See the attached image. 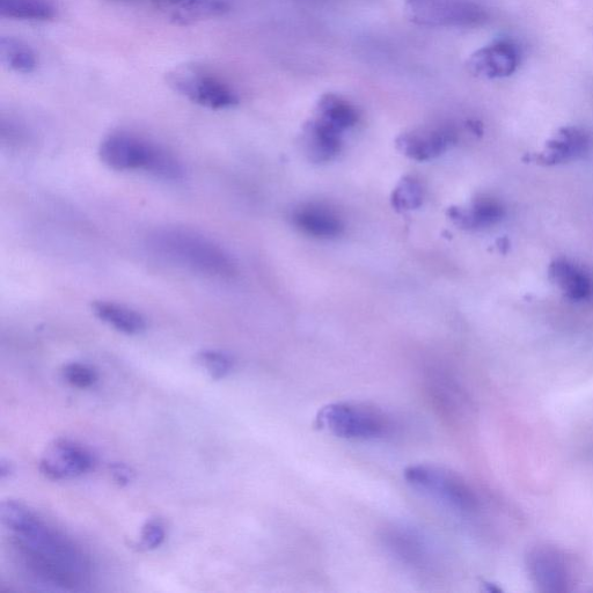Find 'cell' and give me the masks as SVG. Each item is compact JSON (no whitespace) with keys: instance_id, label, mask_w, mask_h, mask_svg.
Here are the masks:
<instances>
[{"instance_id":"obj_14","label":"cell","mask_w":593,"mask_h":593,"mask_svg":"<svg viewBox=\"0 0 593 593\" xmlns=\"http://www.w3.org/2000/svg\"><path fill=\"white\" fill-rule=\"evenodd\" d=\"M307 152L317 163L332 160L341 150L342 133L324 121L314 119L305 126Z\"/></svg>"},{"instance_id":"obj_19","label":"cell","mask_w":593,"mask_h":593,"mask_svg":"<svg viewBox=\"0 0 593 593\" xmlns=\"http://www.w3.org/2000/svg\"><path fill=\"white\" fill-rule=\"evenodd\" d=\"M549 276L571 299L581 300L591 294L590 278L567 260L561 259L553 262L549 268Z\"/></svg>"},{"instance_id":"obj_18","label":"cell","mask_w":593,"mask_h":593,"mask_svg":"<svg viewBox=\"0 0 593 593\" xmlns=\"http://www.w3.org/2000/svg\"><path fill=\"white\" fill-rule=\"evenodd\" d=\"M0 16L12 20L46 23L57 16L50 0H0Z\"/></svg>"},{"instance_id":"obj_25","label":"cell","mask_w":593,"mask_h":593,"mask_svg":"<svg viewBox=\"0 0 593 593\" xmlns=\"http://www.w3.org/2000/svg\"><path fill=\"white\" fill-rule=\"evenodd\" d=\"M62 376L68 384L73 387L85 390L98 382L99 375L97 370L91 365L83 363H70L65 365L62 370Z\"/></svg>"},{"instance_id":"obj_3","label":"cell","mask_w":593,"mask_h":593,"mask_svg":"<svg viewBox=\"0 0 593 593\" xmlns=\"http://www.w3.org/2000/svg\"><path fill=\"white\" fill-rule=\"evenodd\" d=\"M102 163L114 171H144L165 180H180L183 168L177 158L146 139L126 133L108 136L100 145Z\"/></svg>"},{"instance_id":"obj_21","label":"cell","mask_w":593,"mask_h":593,"mask_svg":"<svg viewBox=\"0 0 593 593\" xmlns=\"http://www.w3.org/2000/svg\"><path fill=\"white\" fill-rule=\"evenodd\" d=\"M316 117L342 134L343 131L354 127L358 120L356 109L334 94H326L319 100Z\"/></svg>"},{"instance_id":"obj_2","label":"cell","mask_w":593,"mask_h":593,"mask_svg":"<svg viewBox=\"0 0 593 593\" xmlns=\"http://www.w3.org/2000/svg\"><path fill=\"white\" fill-rule=\"evenodd\" d=\"M152 251L160 258L197 274L230 277L236 263L214 241L185 229H165L150 238Z\"/></svg>"},{"instance_id":"obj_24","label":"cell","mask_w":593,"mask_h":593,"mask_svg":"<svg viewBox=\"0 0 593 593\" xmlns=\"http://www.w3.org/2000/svg\"><path fill=\"white\" fill-rule=\"evenodd\" d=\"M199 363L214 380H221L230 375L234 368V360L229 354L217 350H204L197 355Z\"/></svg>"},{"instance_id":"obj_6","label":"cell","mask_w":593,"mask_h":593,"mask_svg":"<svg viewBox=\"0 0 593 593\" xmlns=\"http://www.w3.org/2000/svg\"><path fill=\"white\" fill-rule=\"evenodd\" d=\"M405 9L413 23L427 27H475L488 20L472 0H405Z\"/></svg>"},{"instance_id":"obj_23","label":"cell","mask_w":593,"mask_h":593,"mask_svg":"<svg viewBox=\"0 0 593 593\" xmlns=\"http://www.w3.org/2000/svg\"><path fill=\"white\" fill-rule=\"evenodd\" d=\"M423 203V190L413 178L402 179L392 194V204L398 211H412Z\"/></svg>"},{"instance_id":"obj_26","label":"cell","mask_w":593,"mask_h":593,"mask_svg":"<svg viewBox=\"0 0 593 593\" xmlns=\"http://www.w3.org/2000/svg\"><path fill=\"white\" fill-rule=\"evenodd\" d=\"M166 539V531L163 523L158 519H151L145 523L141 533V541H139V548L144 551H153L164 544Z\"/></svg>"},{"instance_id":"obj_27","label":"cell","mask_w":593,"mask_h":593,"mask_svg":"<svg viewBox=\"0 0 593 593\" xmlns=\"http://www.w3.org/2000/svg\"><path fill=\"white\" fill-rule=\"evenodd\" d=\"M111 472L114 481L117 485L122 487L130 485L135 478V473L131 468L122 463H114L111 465Z\"/></svg>"},{"instance_id":"obj_10","label":"cell","mask_w":593,"mask_h":593,"mask_svg":"<svg viewBox=\"0 0 593 593\" xmlns=\"http://www.w3.org/2000/svg\"><path fill=\"white\" fill-rule=\"evenodd\" d=\"M519 53L514 42L499 40L477 51L467 61V69L483 79L507 78L515 73Z\"/></svg>"},{"instance_id":"obj_8","label":"cell","mask_w":593,"mask_h":593,"mask_svg":"<svg viewBox=\"0 0 593 593\" xmlns=\"http://www.w3.org/2000/svg\"><path fill=\"white\" fill-rule=\"evenodd\" d=\"M95 458L89 449L70 439H56L40 460V471L53 481L82 477L93 470Z\"/></svg>"},{"instance_id":"obj_11","label":"cell","mask_w":593,"mask_h":593,"mask_svg":"<svg viewBox=\"0 0 593 593\" xmlns=\"http://www.w3.org/2000/svg\"><path fill=\"white\" fill-rule=\"evenodd\" d=\"M153 6L172 23L192 25L230 12V0H153Z\"/></svg>"},{"instance_id":"obj_16","label":"cell","mask_w":593,"mask_h":593,"mask_svg":"<svg viewBox=\"0 0 593 593\" xmlns=\"http://www.w3.org/2000/svg\"><path fill=\"white\" fill-rule=\"evenodd\" d=\"M589 138L584 131L574 127L563 128L559 131V138L547 143L549 152L539 157L540 163L554 165L561 161L574 158L587 150Z\"/></svg>"},{"instance_id":"obj_15","label":"cell","mask_w":593,"mask_h":593,"mask_svg":"<svg viewBox=\"0 0 593 593\" xmlns=\"http://www.w3.org/2000/svg\"><path fill=\"white\" fill-rule=\"evenodd\" d=\"M294 221L298 228L317 238L339 237L343 231L341 219L332 211L321 207H305L296 211Z\"/></svg>"},{"instance_id":"obj_5","label":"cell","mask_w":593,"mask_h":593,"mask_svg":"<svg viewBox=\"0 0 593 593\" xmlns=\"http://www.w3.org/2000/svg\"><path fill=\"white\" fill-rule=\"evenodd\" d=\"M404 475L413 488L459 514H471L478 508L477 495L473 489L459 475L443 467L409 466Z\"/></svg>"},{"instance_id":"obj_28","label":"cell","mask_w":593,"mask_h":593,"mask_svg":"<svg viewBox=\"0 0 593 593\" xmlns=\"http://www.w3.org/2000/svg\"><path fill=\"white\" fill-rule=\"evenodd\" d=\"M13 473V465L6 459L0 460V479L5 480Z\"/></svg>"},{"instance_id":"obj_17","label":"cell","mask_w":593,"mask_h":593,"mask_svg":"<svg viewBox=\"0 0 593 593\" xmlns=\"http://www.w3.org/2000/svg\"><path fill=\"white\" fill-rule=\"evenodd\" d=\"M93 312L100 320L123 334L138 335L146 329V321L141 314L123 305L97 302L93 304Z\"/></svg>"},{"instance_id":"obj_4","label":"cell","mask_w":593,"mask_h":593,"mask_svg":"<svg viewBox=\"0 0 593 593\" xmlns=\"http://www.w3.org/2000/svg\"><path fill=\"white\" fill-rule=\"evenodd\" d=\"M317 426L350 441H372L388 434L391 422L379 409L354 402H335L321 408Z\"/></svg>"},{"instance_id":"obj_9","label":"cell","mask_w":593,"mask_h":593,"mask_svg":"<svg viewBox=\"0 0 593 593\" xmlns=\"http://www.w3.org/2000/svg\"><path fill=\"white\" fill-rule=\"evenodd\" d=\"M526 568L534 587L540 592L561 593L570 585L569 568L558 548L537 545L526 555Z\"/></svg>"},{"instance_id":"obj_7","label":"cell","mask_w":593,"mask_h":593,"mask_svg":"<svg viewBox=\"0 0 593 593\" xmlns=\"http://www.w3.org/2000/svg\"><path fill=\"white\" fill-rule=\"evenodd\" d=\"M173 89L194 104L210 109H226L238 104L239 99L231 87L216 76L200 68L180 67L167 75Z\"/></svg>"},{"instance_id":"obj_29","label":"cell","mask_w":593,"mask_h":593,"mask_svg":"<svg viewBox=\"0 0 593 593\" xmlns=\"http://www.w3.org/2000/svg\"><path fill=\"white\" fill-rule=\"evenodd\" d=\"M111 2H131V0H111Z\"/></svg>"},{"instance_id":"obj_13","label":"cell","mask_w":593,"mask_h":593,"mask_svg":"<svg viewBox=\"0 0 593 593\" xmlns=\"http://www.w3.org/2000/svg\"><path fill=\"white\" fill-rule=\"evenodd\" d=\"M455 142V134L448 128H424L398 138V148L404 155L417 161L435 159Z\"/></svg>"},{"instance_id":"obj_20","label":"cell","mask_w":593,"mask_h":593,"mask_svg":"<svg viewBox=\"0 0 593 593\" xmlns=\"http://www.w3.org/2000/svg\"><path fill=\"white\" fill-rule=\"evenodd\" d=\"M449 216L461 228L478 229L499 222L503 209L492 200H479L470 209L451 208Z\"/></svg>"},{"instance_id":"obj_1","label":"cell","mask_w":593,"mask_h":593,"mask_svg":"<svg viewBox=\"0 0 593 593\" xmlns=\"http://www.w3.org/2000/svg\"><path fill=\"white\" fill-rule=\"evenodd\" d=\"M0 519L13 533L19 565L39 584L56 590H77L89 582L91 565L85 553L23 503L0 504Z\"/></svg>"},{"instance_id":"obj_12","label":"cell","mask_w":593,"mask_h":593,"mask_svg":"<svg viewBox=\"0 0 593 593\" xmlns=\"http://www.w3.org/2000/svg\"><path fill=\"white\" fill-rule=\"evenodd\" d=\"M385 545L395 558L407 566L424 568L433 560L429 541L413 527H391L385 534Z\"/></svg>"},{"instance_id":"obj_22","label":"cell","mask_w":593,"mask_h":593,"mask_svg":"<svg viewBox=\"0 0 593 593\" xmlns=\"http://www.w3.org/2000/svg\"><path fill=\"white\" fill-rule=\"evenodd\" d=\"M0 58L10 70L29 75L38 68V56L24 41L3 36L0 39Z\"/></svg>"}]
</instances>
